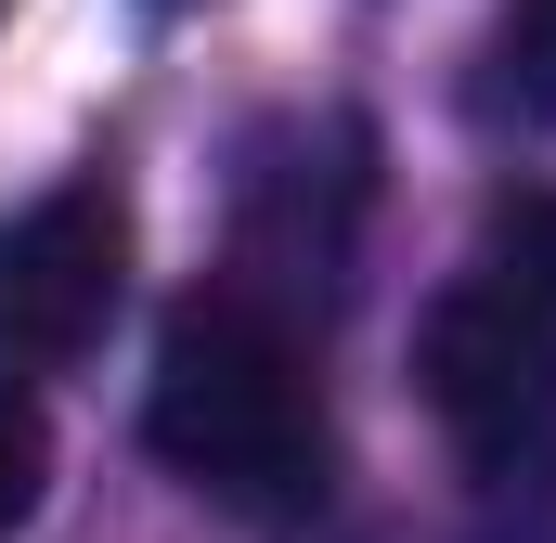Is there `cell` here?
<instances>
[{
    "instance_id": "4",
    "label": "cell",
    "mask_w": 556,
    "mask_h": 543,
    "mask_svg": "<svg viewBox=\"0 0 556 543\" xmlns=\"http://www.w3.org/2000/svg\"><path fill=\"white\" fill-rule=\"evenodd\" d=\"M363 168H376L363 117H298V130H273L260 168H247L233 285L273 298V311H298V324H324V298L350 272V233H363Z\"/></svg>"
},
{
    "instance_id": "6",
    "label": "cell",
    "mask_w": 556,
    "mask_h": 543,
    "mask_svg": "<svg viewBox=\"0 0 556 543\" xmlns=\"http://www.w3.org/2000/svg\"><path fill=\"white\" fill-rule=\"evenodd\" d=\"M39 479H52V440H39V402L0 376V543L26 531V505H39Z\"/></svg>"
},
{
    "instance_id": "1",
    "label": "cell",
    "mask_w": 556,
    "mask_h": 543,
    "mask_svg": "<svg viewBox=\"0 0 556 543\" xmlns=\"http://www.w3.org/2000/svg\"><path fill=\"white\" fill-rule=\"evenodd\" d=\"M415 389L492 543H556V194H505L415 324Z\"/></svg>"
},
{
    "instance_id": "5",
    "label": "cell",
    "mask_w": 556,
    "mask_h": 543,
    "mask_svg": "<svg viewBox=\"0 0 556 543\" xmlns=\"http://www.w3.org/2000/svg\"><path fill=\"white\" fill-rule=\"evenodd\" d=\"M466 117L479 130L556 142V0H505L466 52Z\"/></svg>"
},
{
    "instance_id": "3",
    "label": "cell",
    "mask_w": 556,
    "mask_h": 543,
    "mask_svg": "<svg viewBox=\"0 0 556 543\" xmlns=\"http://www.w3.org/2000/svg\"><path fill=\"white\" fill-rule=\"evenodd\" d=\"M130 298V194L117 181H52L39 207L0 220V376H65L104 350Z\"/></svg>"
},
{
    "instance_id": "2",
    "label": "cell",
    "mask_w": 556,
    "mask_h": 543,
    "mask_svg": "<svg viewBox=\"0 0 556 543\" xmlns=\"http://www.w3.org/2000/svg\"><path fill=\"white\" fill-rule=\"evenodd\" d=\"M142 440L168 453V479H194L233 518H298L337 479V414H324V363L311 324L247 298L233 272L194 285L155 337V389H142Z\"/></svg>"
}]
</instances>
